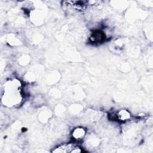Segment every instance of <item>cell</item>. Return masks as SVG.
I'll return each mask as SVG.
<instances>
[{"label": "cell", "mask_w": 153, "mask_h": 153, "mask_svg": "<svg viewBox=\"0 0 153 153\" xmlns=\"http://www.w3.org/2000/svg\"><path fill=\"white\" fill-rule=\"evenodd\" d=\"M81 152V149H80V148L74 143L65 144L56 148L53 151V152H57V153H62V152L78 153Z\"/></svg>", "instance_id": "2"}, {"label": "cell", "mask_w": 153, "mask_h": 153, "mask_svg": "<svg viewBox=\"0 0 153 153\" xmlns=\"http://www.w3.org/2000/svg\"><path fill=\"white\" fill-rule=\"evenodd\" d=\"M19 83L15 80L7 82L4 85L2 102L4 105L13 106L20 101Z\"/></svg>", "instance_id": "1"}, {"label": "cell", "mask_w": 153, "mask_h": 153, "mask_svg": "<svg viewBox=\"0 0 153 153\" xmlns=\"http://www.w3.org/2000/svg\"><path fill=\"white\" fill-rule=\"evenodd\" d=\"M84 134H85V130L82 128H77L75 129L72 133L73 137L76 140L81 139L84 137Z\"/></svg>", "instance_id": "3"}, {"label": "cell", "mask_w": 153, "mask_h": 153, "mask_svg": "<svg viewBox=\"0 0 153 153\" xmlns=\"http://www.w3.org/2000/svg\"><path fill=\"white\" fill-rule=\"evenodd\" d=\"M117 115L118 119L120 120H122V121L128 120L130 117V113L128 111H127L126 110H123V109L119 111L117 113Z\"/></svg>", "instance_id": "4"}]
</instances>
